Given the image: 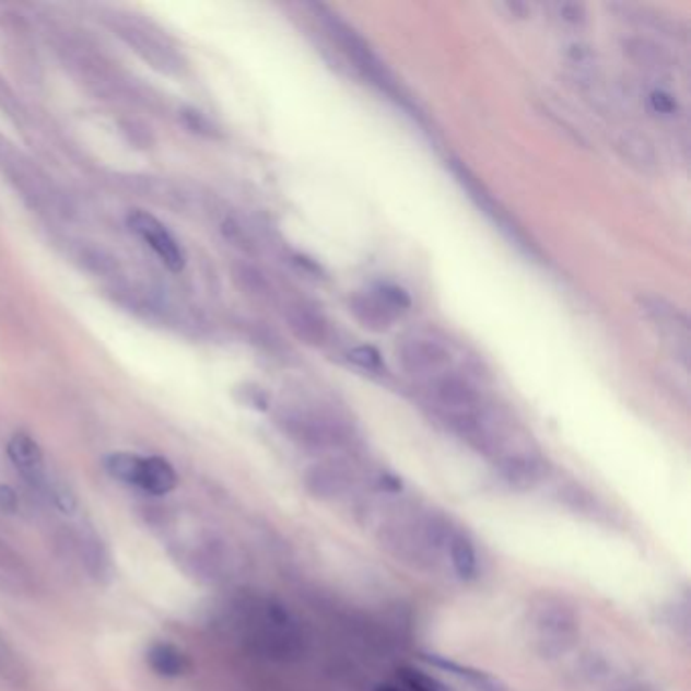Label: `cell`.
<instances>
[{"mask_svg": "<svg viewBox=\"0 0 691 691\" xmlns=\"http://www.w3.org/2000/svg\"><path fill=\"white\" fill-rule=\"evenodd\" d=\"M305 483L315 497L335 499L346 491L349 477L335 465H315L306 470Z\"/></svg>", "mask_w": 691, "mask_h": 691, "instance_id": "obj_20", "label": "cell"}, {"mask_svg": "<svg viewBox=\"0 0 691 691\" xmlns=\"http://www.w3.org/2000/svg\"><path fill=\"white\" fill-rule=\"evenodd\" d=\"M614 151L626 165L633 166L639 173L653 175L659 171V154L655 149V142L639 130H619L614 137Z\"/></svg>", "mask_w": 691, "mask_h": 691, "instance_id": "obj_14", "label": "cell"}, {"mask_svg": "<svg viewBox=\"0 0 691 691\" xmlns=\"http://www.w3.org/2000/svg\"><path fill=\"white\" fill-rule=\"evenodd\" d=\"M446 550L450 555V564L455 567L458 576L462 581H470L477 574V553L470 543V539L458 531H453V536L448 538Z\"/></svg>", "mask_w": 691, "mask_h": 691, "instance_id": "obj_23", "label": "cell"}, {"mask_svg": "<svg viewBox=\"0 0 691 691\" xmlns=\"http://www.w3.org/2000/svg\"><path fill=\"white\" fill-rule=\"evenodd\" d=\"M553 14L567 27H582L586 23V7L582 2H558L553 4Z\"/></svg>", "mask_w": 691, "mask_h": 691, "instance_id": "obj_29", "label": "cell"}, {"mask_svg": "<svg viewBox=\"0 0 691 691\" xmlns=\"http://www.w3.org/2000/svg\"><path fill=\"white\" fill-rule=\"evenodd\" d=\"M223 234L234 244L235 248L244 249L248 254L256 251V242H254V237L248 234V230L242 223L235 222V220H227V222L223 223Z\"/></svg>", "mask_w": 691, "mask_h": 691, "instance_id": "obj_30", "label": "cell"}, {"mask_svg": "<svg viewBox=\"0 0 691 691\" xmlns=\"http://www.w3.org/2000/svg\"><path fill=\"white\" fill-rule=\"evenodd\" d=\"M144 657H147V665L159 678L179 679L194 674V659L189 657V653H185L173 643L156 641L147 649Z\"/></svg>", "mask_w": 691, "mask_h": 691, "instance_id": "obj_17", "label": "cell"}, {"mask_svg": "<svg viewBox=\"0 0 691 691\" xmlns=\"http://www.w3.org/2000/svg\"><path fill=\"white\" fill-rule=\"evenodd\" d=\"M499 9L505 11V14L515 21H527L531 16V7L522 0H507V2L499 4Z\"/></svg>", "mask_w": 691, "mask_h": 691, "instance_id": "obj_31", "label": "cell"}, {"mask_svg": "<svg viewBox=\"0 0 691 691\" xmlns=\"http://www.w3.org/2000/svg\"><path fill=\"white\" fill-rule=\"evenodd\" d=\"M284 318L292 335L308 347H323L329 341V320L317 306L296 301L284 308Z\"/></svg>", "mask_w": 691, "mask_h": 691, "instance_id": "obj_12", "label": "cell"}, {"mask_svg": "<svg viewBox=\"0 0 691 691\" xmlns=\"http://www.w3.org/2000/svg\"><path fill=\"white\" fill-rule=\"evenodd\" d=\"M434 398L450 415L477 412L481 396L465 377L444 375L434 384Z\"/></svg>", "mask_w": 691, "mask_h": 691, "instance_id": "obj_15", "label": "cell"}, {"mask_svg": "<svg viewBox=\"0 0 691 691\" xmlns=\"http://www.w3.org/2000/svg\"><path fill=\"white\" fill-rule=\"evenodd\" d=\"M374 294L394 315L403 313V311H408L412 306L410 294L403 291L401 286H396V284H379V286H375Z\"/></svg>", "mask_w": 691, "mask_h": 691, "instance_id": "obj_26", "label": "cell"}, {"mask_svg": "<svg viewBox=\"0 0 691 691\" xmlns=\"http://www.w3.org/2000/svg\"><path fill=\"white\" fill-rule=\"evenodd\" d=\"M479 691H507L501 683H499L497 679L487 678L483 686L479 688Z\"/></svg>", "mask_w": 691, "mask_h": 691, "instance_id": "obj_36", "label": "cell"}, {"mask_svg": "<svg viewBox=\"0 0 691 691\" xmlns=\"http://www.w3.org/2000/svg\"><path fill=\"white\" fill-rule=\"evenodd\" d=\"M400 679L410 691H453L448 686H444L441 679L432 678L429 674L410 669V667L401 669Z\"/></svg>", "mask_w": 691, "mask_h": 691, "instance_id": "obj_27", "label": "cell"}, {"mask_svg": "<svg viewBox=\"0 0 691 691\" xmlns=\"http://www.w3.org/2000/svg\"><path fill=\"white\" fill-rule=\"evenodd\" d=\"M0 171L13 180L16 191H21L33 208H56L57 194L47 177L4 139H0Z\"/></svg>", "mask_w": 691, "mask_h": 691, "instance_id": "obj_6", "label": "cell"}, {"mask_svg": "<svg viewBox=\"0 0 691 691\" xmlns=\"http://www.w3.org/2000/svg\"><path fill=\"white\" fill-rule=\"evenodd\" d=\"M112 479L137 487L149 495H166L179 484L177 470L163 457H139L132 453H112L104 458Z\"/></svg>", "mask_w": 691, "mask_h": 691, "instance_id": "obj_2", "label": "cell"}, {"mask_svg": "<svg viewBox=\"0 0 691 691\" xmlns=\"http://www.w3.org/2000/svg\"><path fill=\"white\" fill-rule=\"evenodd\" d=\"M0 679L16 690L25 688L28 681L27 667L2 631H0Z\"/></svg>", "mask_w": 691, "mask_h": 691, "instance_id": "obj_22", "label": "cell"}, {"mask_svg": "<svg viewBox=\"0 0 691 691\" xmlns=\"http://www.w3.org/2000/svg\"><path fill=\"white\" fill-rule=\"evenodd\" d=\"M282 426L294 441L311 448H329L343 441V429L325 415L289 414L282 418Z\"/></svg>", "mask_w": 691, "mask_h": 691, "instance_id": "obj_10", "label": "cell"}, {"mask_svg": "<svg viewBox=\"0 0 691 691\" xmlns=\"http://www.w3.org/2000/svg\"><path fill=\"white\" fill-rule=\"evenodd\" d=\"M398 363L401 370L408 375H432L443 372L444 367L450 363V351L426 337H412L406 339L398 351Z\"/></svg>", "mask_w": 691, "mask_h": 691, "instance_id": "obj_9", "label": "cell"}, {"mask_svg": "<svg viewBox=\"0 0 691 691\" xmlns=\"http://www.w3.org/2000/svg\"><path fill=\"white\" fill-rule=\"evenodd\" d=\"M112 28L116 35L137 54L142 57L153 70L166 73V75H177L185 68L183 57L175 51L171 43H166L153 28L147 27L137 19L130 16H114Z\"/></svg>", "mask_w": 691, "mask_h": 691, "instance_id": "obj_4", "label": "cell"}, {"mask_svg": "<svg viewBox=\"0 0 691 691\" xmlns=\"http://www.w3.org/2000/svg\"><path fill=\"white\" fill-rule=\"evenodd\" d=\"M622 54L629 57L639 68L665 75L678 70V57L674 56L665 45L645 35L624 37L621 43Z\"/></svg>", "mask_w": 691, "mask_h": 691, "instance_id": "obj_13", "label": "cell"}, {"mask_svg": "<svg viewBox=\"0 0 691 691\" xmlns=\"http://www.w3.org/2000/svg\"><path fill=\"white\" fill-rule=\"evenodd\" d=\"M566 61L576 73H598V56L588 43L572 42L564 47Z\"/></svg>", "mask_w": 691, "mask_h": 691, "instance_id": "obj_25", "label": "cell"}, {"mask_svg": "<svg viewBox=\"0 0 691 691\" xmlns=\"http://www.w3.org/2000/svg\"><path fill=\"white\" fill-rule=\"evenodd\" d=\"M347 360L351 361L353 365H358L365 372H382L384 370V360H382V353L372 346L353 347L349 353H347Z\"/></svg>", "mask_w": 691, "mask_h": 691, "instance_id": "obj_28", "label": "cell"}, {"mask_svg": "<svg viewBox=\"0 0 691 691\" xmlns=\"http://www.w3.org/2000/svg\"><path fill=\"white\" fill-rule=\"evenodd\" d=\"M0 106H4L7 110H11L14 106L13 92L9 90V85L0 78Z\"/></svg>", "mask_w": 691, "mask_h": 691, "instance_id": "obj_35", "label": "cell"}, {"mask_svg": "<svg viewBox=\"0 0 691 691\" xmlns=\"http://www.w3.org/2000/svg\"><path fill=\"white\" fill-rule=\"evenodd\" d=\"M189 126L194 128L195 132L213 134V126H211V122H209L208 118H206L201 112H189Z\"/></svg>", "mask_w": 691, "mask_h": 691, "instance_id": "obj_34", "label": "cell"}, {"mask_svg": "<svg viewBox=\"0 0 691 691\" xmlns=\"http://www.w3.org/2000/svg\"><path fill=\"white\" fill-rule=\"evenodd\" d=\"M311 9L317 14V19L323 28L327 31V37L331 39L332 45L339 47V51L353 63V68L360 71L365 80H370V83L375 85L379 92H384L396 104H400L403 110L415 112V116L420 118V112L415 108L414 102L406 96V92L401 90L394 73L387 70L386 63L375 54L370 43L365 42L355 28L349 27L343 19H339L327 7L313 4Z\"/></svg>", "mask_w": 691, "mask_h": 691, "instance_id": "obj_1", "label": "cell"}, {"mask_svg": "<svg viewBox=\"0 0 691 691\" xmlns=\"http://www.w3.org/2000/svg\"><path fill=\"white\" fill-rule=\"evenodd\" d=\"M232 277H234L235 284L239 286V291L248 294L249 298H254L258 303H272L277 298V291H274L272 282L268 280L260 268H256L251 263H235L232 268Z\"/></svg>", "mask_w": 691, "mask_h": 691, "instance_id": "obj_21", "label": "cell"}, {"mask_svg": "<svg viewBox=\"0 0 691 691\" xmlns=\"http://www.w3.org/2000/svg\"><path fill=\"white\" fill-rule=\"evenodd\" d=\"M448 166H450V173L455 175V179L458 180V185L469 194L470 201L481 209L491 222L497 225L499 232L505 235L515 248L526 251L527 256H539V249L531 244V239H527L524 230L513 222L512 218L507 215V211L501 208L493 199V195L484 189L483 183L472 175L469 166L460 161H455V159L448 163Z\"/></svg>", "mask_w": 691, "mask_h": 691, "instance_id": "obj_5", "label": "cell"}, {"mask_svg": "<svg viewBox=\"0 0 691 691\" xmlns=\"http://www.w3.org/2000/svg\"><path fill=\"white\" fill-rule=\"evenodd\" d=\"M499 470L515 489H531L546 477V462L529 450H517L499 458Z\"/></svg>", "mask_w": 691, "mask_h": 691, "instance_id": "obj_16", "label": "cell"}, {"mask_svg": "<svg viewBox=\"0 0 691 691\" xmlns=\"http://www.w3.org/2000/svg\"><path fill=\"white\" fill-rule=\"evenodd\" d=\"M641 102L647 106V110H649L651 114H655V116H659V118L674 120V118H678L679 112H681L678 97L674 96L669 90L661 87V85L649 87V90L643 94V97H641Z\"/></svg>", "mask_w": 691, "mask_h": 691, "instance_id": "obj_24", "label": "cell"}, {"mask_svg": "<svg viewBox=\"0 0 691 691\" xmlns=\"http://www.w3.org/2000/svg\"><path fill=\"white\" fill-rule=\"evenodd\" d=\"M639 306L643 315L649 318L651 325L664 335L665 339L676 349V355L688 367L690 363V320L661 296L641 294Z\"/></svg>", "mask_w": 691, "mask_h": 691, "instance_id": "obj_7", "label": "cell"}, {"mask_svg": "<svg viewBox=\"0 0 691 691\" xmlns=\"http://www.w3.org/2000/svg\"><path fill=\"white\" fill-rule=\"evenodd\" d=\"M19 510V497L9 484H0V512L14 513Z\"/></svg>", "mask_w": 691, "mask_h": 691, "instance_id": "obj_33", "label": "cell"}, {"mask_svg": "<svg viewBox=\"0 0 691 691\" xmlns=\"http://www.w3.org/2000/svg\"><path fill=\"white\" fill-rule=\"evenodd\" d=\"M349 311L363 329L374 332L389 331L394 325V318H396V315L375 296L374 292L351 296Z\"/></svg>", "mask_w": 691, "mask_h": 691, "instance_id": "obj_19", "label": "cell"}, {"mask_svg": "<svg viewBox=\"0 0 691 691\" xmlns=\"http://www.w3.org/2000/svg\"><path fill=\"white\" fill-rule=\"evenodd\" d=\"M9 458L19 470V475L27 481L33 489L47 491L49 477L45 469V458H43L42 446L35 438H31L25 432H16L7 446Z\"/></svg>", "mask_w": 691, "mask_h": 691, "instance_id": "obj_11", "label": "cell"}, {"mask_svg": "<svg viewBox=\"0 0 691 691\" xmlns=\"http://www.w3.org/2000/svg\"><path fill=\"white\" fill-rule=\"evenodd\" d=\"M128 227L139 235L140 239L153 249L171 272H180L187 262L185 249L177 237L166 230L163 223L147 211H132L128 215Z\"/></svg>", "mask_w": 691, "mask_h": 691, "instance_id": "obj_8", "label": "cell"}, {"mask_svg": "<svg viewBox=\"0 0 691 691\" xmlns=\"http://www.w3.org/2000/svg\"><path fill=\"white\" fill-rule=\"evenodd\" d=\"M612 11H619L624 21L635 23L639 27L655 31V33H659L664 37H671V39H686L688 37V31L679 21L657 13L653 9L636 7V4H612Z\"/></svg>", "mask_w": 691, "mask_h": 691, "instance_id": "obj_18", "label": "cell"}, {"mask_svg": "<svg viewBox=\"0 0 691 691\" xmlns=\"http://www.w3.org/2000/svg\"><path fill=\"white\" fill-rule=\"evenodd\" d=\"M377 691H400L396 690V688H389V686H384V688H379Z\"/></svg>", "mask_w": 691, "mask_h": 691, "instance_id": "obj_37", "label": "cell"}, {"mask_svg": "<svg viewBox=\"0 0 691 691\" xmlns=\"http://www.w3.org/2000/svg\"><path fill=\"white\" fill-rule=\"evenodd\" d=\"M536 647L543 657H560L578 641V614L560 600H543L534 612Z\"/></svg>", "mask_w": 691, "mask_h": 691, "instance_id": "obj_3", "label": "cell"}, {"mask_svg": "<svg viewBox=\"0 0 691 691\" xmlns=\"http://www.w3.org/2000/svg\"><path fill=\"white\" fill-rule=\"evenodd\" d=\"M242 401L249 408H256V410H266L268 408V398H266V394L260 387L242 389Z\"/></svg>", "mask_w": 691, "mask_h": 691, "instance_id": "obj_32", "label": "cell"}]
</instances>
